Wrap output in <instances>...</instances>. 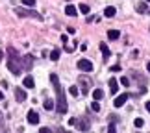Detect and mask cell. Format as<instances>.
<instances>
[{"label":"cell","mask_w":150,"mask_h":133,"mask_svg":"<svg viewBox=\"0 0 150 133\" xmlns=\"http://www.w3.org/2000/svg\"><path fill=\"white\" fill-rule=\"evenodd\" d=\"M50 82L52 85H54V89H56V94H57V102H56V109H57V113H65L67 111V100H65V94H63V89H61V85H59V80H57L56 74H50Z\"/></svg>","instance_id":"1"},{"label":"cell","mask_w":150,"mask_h":133,"mask_svg":"<svg viewBox=\"0 0 150 133\" xmlns=\"http://www.w3.org/2000/svg\"><path fill=\"white\" fill-rule=\"evenodd\" d=\"M28 124H32V126L39 124V115H37V111H33V109L28 111Z\"/></svg>","instance_id":"7"},{"label":"cell","mask_w":150,"mask_h":133,"mask_svg":"<svg viewBox=\"0 0 150 133\" xmlns=\"http://www.w3.org/2000/svg\"><path fill=\"white\" fill-rule=\"evenodd\" d=\"M6 65H8V68H9V72L13 74V76H19L21 74V57H13V59H8V63H6Z\"/></svg>","instance_id":"2"},{"label":"cell","mask_w":150,"mask_h":133,"mask_svg":"<svg viewBox=\"0 0 150 133\" xmlns=\"http://www.w3.org/2000/svg\"><path fill=\"white\" fill-rule=\"evenodd\" d=\"M78 68L83 70V72H91V70H93V63H91L89 59H80L78 61Z\"/></svg>","instance_id":"5"},{"label":"cell","mask_w":150,"mask_h":133,"mask_svg":"<svg viewBox=\"0 0 150 133\" xmlns=\"http://www.w3.org/2000/svg\"><path fill=\"white\" fill-rule=\"evenodd\" d=\"M32 65H33V56L26 54L24 57H21V67L24 68V70H30V68H32Z\"/></svg>","instance_id":"4"},{"label":"cell","mask_w":150,"mask_h":133,"mask_svg":"<svg viewBox=\"0 0 150 133\" xmlns=\"http://www.w3.org/2000/svg\"><path fill=\"white\" fill-rule=\"evenodd\" d=\"M120 83H122L124 87H128V85H130V80L126 78V76H122V78H120Z\"/></svg>","instance_id":"25"},{"label":"cell","mask_w":150,"mask_h":133,"mask_svg":"<svg viewBox=\"0 0 150 133\" xmlns=\"http://www.w3.org/2000/svg\"><path fill=\"white\" fill-rule=\"evenodd\" d=\"M4 59V52H0V61H2Z\"/></svg>","instance_id":"34"},{"label":"cell","mask_w":150,"mask_h":133,"mask_svg":"<svg viewBox=\"0 0 150 133\" xmlns=\"http://www.w3.org/2000/svg\"><path fill=\"white\" fill-rule=\"evenodd\" d=\"M15 13L19 15V17H35V19H39V20L43 19V17L39 15L37 11H30V9H22V8H17V9H15Z\"/></svg>","instance_id":"3"},{"label":"cell","mask_w":150,"mask_h":133,"mask_svg":"<svg viewBox=\"0 0 150 133\" xmlns=\"http://www.w3.org/2000/svg\"><path fill=\"white\" fill-rule=\"evenodd\" d=\"M111 70H113V72H119V70H120V67H119V65H115V67H111Z\"/></svg>","instance_id":"31"},{"label":"cell","mask_w":150,"mask_h":133,"mask_svg":"<svg viewBox=\"0 0 150 133\" xmlns=\"http://www.w3.org/2000/svg\"><path fill=\"white\" fill-rule=\"evenodd\" d=\"M80 11H82V13H89V6L87 4H80Z\"/></svg>","instance_id":"22"},{"label":"cell","mask_w":150,"mask_h":133,"mask_svg":"<svg viewBox=\"0 0 150 133\" xmlns=\"http://www.w3.org/2000/svg\"><path fill=\"white\" fill-rule=\"evenodd\" d=\"M134 124H135V128H143V124H145V122H143V118H135Z\"/></svg>","instance_id":"24"},{"label":"cell","mask_w":150,"mask_h":133,"mask_svg":"<svg viewBox=\"0 0 150 133\" xmlns=\"http://www.w3.org/2000/svg\"><path fill=\"white\" fill-rule=\"evenodd\" d=\"M100 50H102V56H104V59H108L109 56H111V52H109V48L104 43H100Z\"/></svg>","instance_id":"12"},{"label":"cell","mask_w":150,"mask_h":133,"mask_svg":"<svg viewBox=\"0 0 150 133\" xmlns=\"http://www.w3.org/2000/svg\"><path fill=\"white\" fill-rule=\"evenodd\" d=\"M65 13L69 17H76V8H74V6H67V8H65Z\"/></svg>","instance_id":"14"},{"label":"cell","mask_w":150,"mask_h":133,"mask_svg":"<svg viewBox=\"0 0 150 133\" xmlns=\"http://www.w3.org/2000/svg\"><path fill=\"white\" fill-rule=\"evenodd\" d=\"M137 11H139V13H145V11H146V4H145V2L137 4Z\"/></svg>","instance_id":"21"},{"label":"cell","mask_w":150,"mask_h":133,"mask_svg":"<svg viewBox=\"0 0 150 133\" xmlns=\"http://www.w3.org/2000/svg\"><path fill=\"white\" fill-rule=\"evenodd\" d=\"M80 85H82V92H83V94H87L89 89H91V80L82 76V78H80Z\"/></svg>","instance_id":"6"},{"label":"cell","mask_w":150,"mask_h":133,"mask_svg":"<svg viewBox=\"0 0 150 133\" xmlns=\"http://www.w3.org/2000/svg\"><path fill=\"white\" fill-rule=\"evenodd\" d=\"M146 70H148V72H150V61H148V63H146Z\"/></svg>","instance_id":"33"},{"label":"cell","mask_w":150,"mask_h":133,"mask_svg":"<svg viewBox=\"0 0 150 133\" xmlns=\"http://www.w3.org/2000/svg\"><path fill=\"white\" fill-rule=\"evenodd\" d=\"M108 129H109V133H115V124H109Z\"/></svg>","instance_id":"28"},{"label":"cell","mask_w":150,"mask_h":133,"mask_svg":"<svg viewBox=\"0 0 150 133\" xmlns=\"http://www.w3.org/2000/svg\"><path fill=\"white\" fill-rule=\"evenodd\" d=\"M2 98H4V94H2V91H0V100H2Z\"/></svg>","instance_id":"35"},{"label":"cell","mask_w":150,"mask_h":133,"mask_svg":"<svg viewBox=\"0 0 150 133\" xmlns=\"http://www.w3.org/2000/svg\"><path fill=\"white\" fill-rule=\"evenodd\" d=\"M115 13H117V11H115L113 6H108V8L104 9V15H106V17H115Z\"/></svg>","instance_id":"13"},{"label":"cell","mask_w":150,"mask_h":133,"mask_svg":"<svg viewBox=\"0 0 150 133\" xmlns=\"http://www.w3.org/2000/svg\"><path fill=\"white\" fill-rule=\"evenodd\" d=\"M91 109H93L95 113H96V111H100V103H96V100H95L93 103H91Z\"/></svg>","instance_id":"23"},{"label":"cell","mask_w":150,"mask_h":133,"mask_svg":"<svg viewBox=\"0 0 150 133\" xmlns=\"http://www.w3.org/2000/svg\"><path fill=\"white\" fill-rule=\"evenodd\" d=\"M15 98H17L19 102H24V100H26V92L22 91L21 87H19V89H15Z\"/></svg>","instance_id":"11"},{"label":"cell","mask_w":150,"mask_h":133,"mask_svg":"<svg viewBox=\"0 0 150 133\" xmlns=\"http://www.w3.org/2000/svg\"><path fill=\"white\" fill-rule=\"evenodd\" d=\"M146 111L150 113V102H146Z\"/></svg>","instance_id":"32"},{"label":"cell","mask_w":150,"mask_h":133,"mask_svg":"<svg viewBox=\"0 0 150 133\" xmlns=\"http://www.w3.org/2000/svg\"><path fill=\"white\" fill-rule=\"evenodd\" d=\"M50 59L52 61H57V59H59V50H52L50 52Z\"/></svg>","instance_id":"19"},{"label":"cell","mask_w":150,"mask_h":133,"mask_svg":"<svg viewBox=\"0 0 150 133\" xmlns=\"http://www.w3.org/2000/svg\"><path fill=\"white\" fill-rule=\"evenodd\" d=\"M22 83H24V87L32 89V87H33V78H32V76H26V78H24V82H22Z\"/></svg>","instance_id":"16"},{"label":"cell","mask_w":150,"mask_h":133,"mask_svg":"<svg viewBox=\"0 0 150 133\" xmlns=\"http://www.w3.org/2000/svg\"><path fill=\"white\" fill-rule=\"evenodd\" d=\"M22 6H26V8H33L35 6V0H21Z\"/></svg>","instance_id":"20"},{"label":"cell","mask_w":150,"mask_h":133,"mask_svg":"<svg viewBox=\"0 0 150 133\" xmlns=\"http://www.w3.org/2000/svg\"><path fill=\"white\" fill-rule=\"evenodd\" d=\"M146 2H150V0H146Z\"/></svg>","instance_id":"36"},{"label":"cell","mask_w":150,"mask_h":133,"mask_svg":"<svg viewBox=\"0 0 150 133\" xmlns=\"http://www.w3.org/2000/svg\"><path fill=\"white\" fill-rule=\"evenodd\" d=\"M119 35H120V33H119V30H109V32H108V37L111 39V41H115V39H119Z\"/></svg>","instance_id":"15"},{"label":"cell","mask_w":150,"mask_h":133,"mask_svg":"<svg viewBox=\"0 0 150 133\" xmlns=\"http://www.w3.org/2000/svg\"><path fill=\"white\" fill-rule=\"evenodd\" d=\"M43 107L47 109V111H52V109H54L56 106H54V102H52V100H45V103H43Z\"/></svg>","instance_id":"18"},{"label":"cell","mask_w":150,"mask_h":133,"mask_svg":"<svg viewBox=\"0 0 150 133\" xmlns=\"http://www.w3.org/2000/svg\"><path fill=\"white\" fill-rule=\"evenodd\" d=\"M69 124H71V126H76V118H69Z\"/></svg>","instance_id":"29"},{"label":"cell","mask_w":150,"mask_h":133,"mask_svg":"<svg viewBox=\"0 0 150 133\" xmlns=\"http://www.w3.org/2000/svg\"><path fill=\"white\" fill-rule=\"evenodd\" d=\"M69 91H71V94H72V96H78V87H74V85H72V87L69 89Z\"/></svg>","instance_id":"26"},{"label":"cell","mask_w":150,"mask_h":133,"mask_svg":"<svg viewBox=\"0 0 150 133\" xmlns=\"http://www.w3.org/2000/svg\"><path fill=\"white\" fill-rule=\"evenodd\" d=\"M109 91H111V94H115V92L119 91V82H117L115 78L109 80Z\"/></svg>","instance_id":"10"},{"label":"cell","mask_w":150,"mask_h":133,"mask_svg":"<svg viewBox=\"0 0 150 133\" xmlns=\"http://www.w3.org/2000/svg\"><path fill=\"white\" fill-rule=\"evenodd\" d=\"M93 98H95L96 102H98V100H102V98H104V92H102L100 89H95V91H93Z\"/></svg>","instance_id":"17"},{"label":"cell","mask_w":150,"mask_h":133,"mask_svg":"<svg viewBox=\"0 0 150 133\" xmlns=\"http://www.w3.org/2000/svg\"><path fill=\"white\" fill-rule=\"evenodd\" d=\"M61 41H63V43H65V44H67V41H69V37L65 35V33H63V35H61Z\"/></svg>","instance_id":"30"},{"label":"cell","mask_w":150,"mask_h":133,"mask_svg":"<svg viewBox=\"0 0 150 133\" xmlns=\"http://www.w3.org/2000/svg\"><path fill=\"white\" fill-rule=\"evenodd\" d=\"M4 126V115H2V111H0V128Z\"/></svg>","instance_id":"27"},{"label":"cell","mask_w":150,"mask_h":133,"mask_svg":"<svg viewBox=\"0 0 150 133\" xmlns=\"http://www.w3.org/2000/svg\"><path fill=\"white\" fill-rule=\"evenodd\" d=\"M76 124H78V129H80V131H87V129L91 128V124H89V120H87V118L80 120V122H76Z\"/></svg>","instance_id":"9"},{"label":"cell","mask_w":150,"mask_h":133,"mask_svg":"<svg viewBox=\"0 0 150 133\" xmlns=\"http://www.w3.org/2000/svg\"><path fill=\"white\" fill-rule=\"evenodd\" d=\"M126 100H128V94H126V92H124V94H119L117 98H115V107H122L124 106V103H126Z\"/></svg>","instance_id":"8"}]
</instances>
